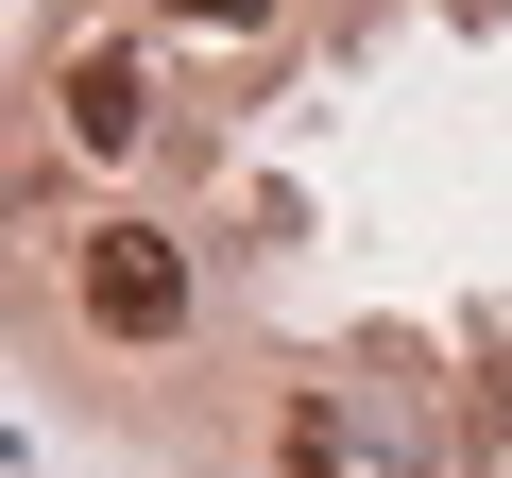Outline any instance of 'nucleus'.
Returning a JSON list of instances; mask_svg holds the SVG:
<instances>
[{"label":"nucleus","mask_w":512,"mask_h":478,"mask_svg":"<svg viewBox=\"0 0 512 478\" xmlns=\"http://www.w3.org/2000/svg\"><path fill=\"white\" fill-rule=\"evenodd\" d=\"M69 291L103 342H188V239L171 222H86L69 239Z\"/></svg>","instance_id":"1"},{"label":"nucleus","mask_w":512,"mask_h":478,"mask_svg":"<svg viewBox=\"0 0 512 478\" xmlns=\"http://www.w3.org/2000/svg\"><path fill=\"white\" fill-rule=\"evenodd\" d=\"M52 120H69V154H137V137H154V52H137V35H86V52L52 69Z\"/></svg>","instance_id":"2"},{"label":"nucleus","mask_w":512,"mask_h":478,"mask_svg":"<svg viewBox=\"0 0 512 478\" xmlns=\"http://www.w3.org/2000/svg\"><path fill=\"white\" fill-rule=\"evenodd\" d=\"M342 427H359V461L427 478V461H444V393H427V359H393V342H376V359L342 376Z\"/></svg>","instance_id":"3"},{"label":"nucleus","mask_w":512,"mask_h":478,"mask_svg":"<svg viewBox=\"0 0 512 478\" xmlns=\"http://www.w3.org/2000/svg\"><path fill=\"white\" fill-rule=\"evenodd\" d=\"M342 444H359V427H342V393H291V410H274V461H291V478H325Z\"/></svg>","instance_id":"4"},{"label":"nucleus","mask_w":512,"mask_h":478,"mask_svg":"<svg viewBox=\"0 0 512 478\" xmlns=\"http://www.w3.org/2000/svg\"><path fill=\"white\" fill-rule=\"evenodd\" d=\"M461 444H478V461H512V359H478V376H461Z\"/></svg>","instance_id":"5"},{"label":"nucleus","mask_w":512,"mask_h":478,"mask_svg":"<svg viewBox=\"0 0 512 478\" xmlns=\"http://www.w3.org/2000/svg\"><path fill=\"white\" fill-rule=\"evenodd\" d=\"M154 18H171V35H222V52H256V35H274V0H154Z\"/></svg>","instance_id":"6"}]
</instances>
